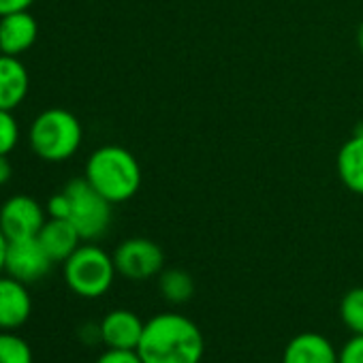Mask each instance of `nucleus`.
Masks as SVG:
<instances>
[{
    "mask_svg": "<svg viewBox=\"0 0 363 363\" xmlns=\"http://www.w3.org/2000/svg\"><path fill=\"white\" fill-rule=\"evenodd\" d=\"M137 352L143 363H201L206 337L189 316L162 312L145 320Z\"/></svg>",
    "mask_w": 363,
    "mask_h": 363,
    "instance_id": "nucleus-1",
    "label": "nucleus"
},
{
    "mask_svg": "<svg viewBox=\"0 0 363 363\" xmlns=\"http://www.w3.org/2000/svg\"><path fill=\"white\" fill-rule=\"evenodd\" d=\"M86 179L107 201L124 203L139 193L141 167L133 152L122 145H103L86 162Z\"/></svg>",
    "mask_w": 363,
    "mask_h": 363,
    "instance_id": "nucleus-2",
    "label": "nucleus"
},
{
    "mask_svg": "<svg viewBox=\"0 0 363 363\" xmlns=\"http://www.w3.org/2000/svg\"><path fill=\"white\" fill-rule=\"evenodd\" d=\"M30 147L33 152L48 162H62L75 156L82 145L84 130L79 120L60 107L45 109L39 113L30 126Z\"/></svg>",
    "mask_w": 363,
    "mask_h": 363,
    "instance_id": "nucleus-3",
    "label": "nucleus"
},
{
    "mask_svg": "<svg viewBox=\"0 0 363 363\" xmlns=\"http://www.w3.org/2000/svg\"><path fill=\"white\" fill-rule=\"evenodd\" d=\"M116 274L118 269L113 257L94 244L79 246L65 261V282L75 295L84 299L103 297L111 289Z\"/></svg>",
    "mask_w": 363,
    "mask_h": 363,
    "instance_id": "nucleus-4",
    "label": "nucleus"
},
{
    "mask_svg": "<svg viewBox=\"0 0 363 363\" xmlns=\"http://www.w3.org/2000/svg\"><path fill=\"white\" fill-rule=\"evenodd\" d=\"M65 193L69 195V201H71L69 220L79 231L82 240L92 242L105 235V231L111 225L113 203L107 201L96 189H92V184L86 177L69 182Z\"/></svg>",
    "mask_w": 363,
    "mask_h": 363,
    "instance_id": "nucleus-5",
    "label": "nucleus"
},
{
    "mask_svg": "<svg viewBox=\"0 0 363 363\" xmlns=\"http://www.w3.org/2000/svg\"><path fill=\"white\" fill-rule=\"evenodd\" d=\"M113 263L118 274L128 280H150L160 276L164 267V252L147 238H130L116 248Z\"/></svg>",
    "mask_w": 363,
    "mask_h": 363,
    "instance_id": "nucleus-6",
    "label": "nucleus"
},
{
    "mask_svg": "<svg viewBox=\"0 0 363 363\" xmlns=\"http://www.w3.org/2000/svg\"><path fill=\"white\" fill-rule=\"evenodd\" d=\"M45 210L39 201L26 195H16L0 208V229L9 242L37 238L45 225Z\"/></svg>",
    "mask_w": 363,
    "mask_h": 363,
    "instance_id": "nucleus-7",
    "label": "nucleus"
},
{
    "mask_svg": "<svg viewBox=\"0 0 363 363\" xmlns=\"http://www.w3.org/2000/svg\"><path fill=\"white\" fill-rule=\"evenodd\" d=\"M54 261L41 246L37 238H26V240H13L9 242L7 250V265L5 274L22 280L24 284L37 282L43 276L50 274Z\"/></svg>",
    "mask_w": 363,
    "mask_h": 363,
    "instance_id": "nucleus-8",
    "label": "nucleus"
},
{
    "mask_svg": "<svg viewBox=\"0 0 363 363\" xmlns=\"http://www.w3.org/2000/svg\"><path fill=\"white\" fill-rule=\"evenodd\" d=\"M33 314V297L28 284L3 274L0 276V331H16L28 323Z\"/></svg>",
    "mask_w": 363,
    "mask_h": 363,
    "instance_id": "nucleus-9",
    "label": "nucleus"
},
{
    "mask_svg": "<svg viewBox=\"0 0 363 363\" xmlns=\"http://www.w3.org/2000/svg\"><path fill=\"white\" fill-rule=\"evenodd\" d=\"M101 327V342L107 348H124V350H137L139 340L143 335L145 320H141L135 312L118 308L103 316L99 323Z\"/></svg>",
    "mask_w": 363,
    "mask_h": 363,
    "instance_id": "nucleus-10",
    "label": "nucleus"
},
{
    "mask_svg": "<svg viewBox=\"0 0 363 363\" xmlns=\"http://www.w3.org/2000/svg\"><path fill=\"white\" fill-rule=\"evenodd\" d=\"M37 37L39 26L28 9L0 18V54L20 58L35 45Z\"/></svg>",
    "mask_w": 363,
    "mask_h": 363,
    "instance_id": "nucleus-11",
    "label": "nucleus"
},
{
    "mask_svg": "<svg viewBox=\"0 0 363 363\" xmlns=\"http://www.w3.org/2000/svg\"><path fill=\"white\" fill-rule=\"evenodd\" d=\"M37 240L54 263H65L82 246L79 231L67 218H48Z\"/></svg>",
    "mask_w": 363,
    "mask_h": 363,
    "instance_id": "nucleus-12",
    "label": "nucleus"
},
{
    "mask_svg": "<svg viewBox=\"0 0 363 363\" xmlns=\"http://www.w3.org/2000/svg\"><path fill=\"white\" fill-rule=\"evenodd\" d=\"M282 363H337V350L325 335L303 331L286 344Z\"/></svg>",
    "mask_w": 363,
    "mask_h": 363,
    "instance_id": "nucleus-13",
    "label": "nucleus"
},
{
    "mask_svg": "<svg viewBox=\"0 0 363 363\" xmlns=\"http://www.w3.org/2000/svg\"><path fill=\"white\" fill-rule=\"evenodd\" d=\"M30 77L18 56L0 54V109L13 111L28 94Z\"/></svg>",
    "mask_w": 363,
    "mask_h": 363,
    "instance_id": "nucleus-14",
    "label": "nucleus"
},
{
    "mask_svg": "<svg viewBox=\"0 0 363 363\" xmlns=\"http://www.w3.org/2000/svg\"><path fill=\"white\" fill-rule=\"evenodd\" d=\"M335 167L342 184L350 193L363 195V135L361 133H354L350 139L342 143Z\"/></svg>",
    "mask_w": 363,
    "mask_h": 363,
    "instance_id": "nucleus-15",
    "label": "nucleus"
},
{
    "mask_svg": "<svg viewBox=\"0 0 363 363\" xmlns=\"http://www.w3.org/2000/svg\"><path fill=\"white\" fill-rule=\"evenodd\" d=\"M158 289H160V295L169 303L182 306L195 295V280H193V276L189 272L179 269V267H171V269L160 272Z\"/></svg>",
    "mask_w": 363,
    "mask_h": 363,
    "instance_id": "nucleus-16",
    "label": "nucleus"
},
{
    "mask_svg": "<svg viewBox=\"0 0 363 363\" xmlns=\"http://www.w3.org/2000/svg\"><path fill=\"white\" fill-rule=\"evenodd\" d=\"M340 318L352 335H363V286H354L342 297Z\"/></svg>",
    "mask_w": 363,
    "mask_h": 363,
    "instance_id": "nucleus-17",
    "label": "nucleus"
},
{
    "mask_svg": "<svg viewBox=\"0 0 363 363\" xmlns=\"http://www.w3.org/2000/svg\"><path fill=\"white\" fill-rule=\"evenodd\" d=\"M33 346L16 331H0V363H33Z\"/></svg>",
    "mask_w": 363,
    "mask_h": 363,
    "instance_id": "nucleus-18",
    "label": "nucleus"
},
{
    "mask_svg": "<svg viewBox=\"0 0 363 363\" xmlns=\"http://www.w3.org/2000/svg\"><path fill=\"white\" fill-rule=\"evenodd\" d=\"M20 141V126L18 120L9 109H0V154L9 156Z\"/></svg>",
    "mask_w": 363,
    "mask_h": 363,
    "instance_id": "nucleus-19",
    "label": "nucleus"
},
{
    "mask_svg": "<svg viewBox=\"0 0 363 363\" xmlns=\"http://www.w3.org/2000/svg\"><path fill=\"white\" fill-rule=\"evenodd\" d=\"M337 363H363V335H352L337 350Z\"/></svg>",
    "mask_w": 363,
    "mask_h": 363,
    "instance_id": "nucleus-20",
    "label": "nucleus"
},
{
    "mask_svg": "<svg viewBox=\"0 0 363 363\" xmlns=\"http://www.w3.org/2000/svg\"><path fill=\"white\" fill-rule=\"evenodd\" d=\"M94 363H143L137 350H124V348H107L99 354Z\"/></svg>",
    "mask_w": 363,
    "mask_h": 363,
    "instance_id": "nucleus-21",
    "label": "nucleus"
},
{
    "mask_svg": "<svg viewBox=\"0 0 363 363\" xmlns=\"http://www.w3.org/2000/svg\"><path fill=\"white\" fill-rule=\"evenodd\" d=\"M69 210H71V201H69V195L65 191L58 193V195H54L48 201V214H50V218H67L69 220Z\"/></svg>",
    "mask_w": 363,
    "mask_h": 363,
    "instance_id": "nucleus-22",
    "label": "nucleus"
},
{
    "mask_svg": "<svg viewBox=\"0 0 363 363\" xmlns=\"http://www.w3.org/2000/svg\"><path fill=\"white\" fill-rule=\"evenodd\" d=\"M35 0H0V18L16 13V11H26Z\"/></svg>",
    "mask_w": 363,
    "mask_h": 363,
    "instance_id": "nucleus-23",
    "label": "nucleus"
},
{
    "mask_svg": "<svg viewBox=\"0 0 363 363\" xmlns=\"http://www.w3.org/2000/svg\"><path fill=\"white\" fill-rule=\"evenodd\" d=\"M11 173H13V167L9 162V158L0 154V186L7 184V182L11 179Z\"/></svg>",
    "mask_w": 363,
    "mask_h": 363,
    "instance_id": "nucleus-24",
    "label": "nucleus"
},
{
    "mask_svg": "<svg viewBox=\"0 0 363 363\" xmlns=\"http://www.w3.org/2000/svg\"><path fill=\"white\" fill-rule=\"evenodd\" d=\"M7 250H9V240L0 229V276L5 274V265H7Z\"/></svg>",
    "mask_w": 363,
    "mask_h": 363,
    "instance_id": "nucleus-25",
    "label": "nucleus"
},
{
    "mask_svg": "<svg viewBox=\"0 0 363 363\" xmlns=\"http://www.w3.org/2000/svg\"><path fill=\"white\" fill-rule=\"evenodd\" d=\"M357 48H359V52L363 54V22H361V26H359V30H357Z\"/></svg>",
    "mask_w": 363,
    "mask_h": 363,
    "instance_id": "nucleus-26",
    "label": "nucleus"
}]
</instances>
